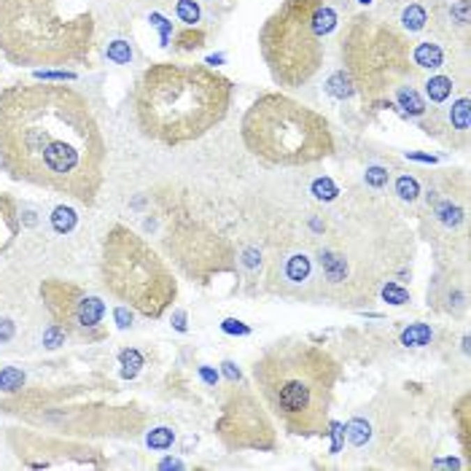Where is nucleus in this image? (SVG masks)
<instances>
[{
  "mask_svg": "<svg viewBox=\"0 0 471 471\" xmlns=\"http://www.w3.org/2000/svg\"><path fill=\"white\" fill-rule=\"evenodd\" d=\"M116 323H119V329H127V326H132V313H130V307L124 304V307H116Z\"/></svg>",
  "mask_w": 471,
  "mask_h": 471,
  "instance_id": "obj_34",
  "label": "nucleus"
},
{
  "mask_svg": "<svg viewBox=\"0 0 471 471\" xmlns=\"http://www.w3.org/2000/svg\"><path fill=\"white\" fill-rule=\"evenodd\" d=\"M382 297L391 301V304H407V301H410V294H407L401 285H396V283H388V285L382 288Z\"/></svg>",
  "mask_w": 471,
  "mask_h": 471,
  "instance_id": "obj_29",
  "label": "nucleus"
},
{
  "mask_svg": "<svg viewBox=\"0 0 471 471\" xmlns=\"http://www.w3.org/2000/svg\"><path fill=\"white\" fill-rule=\"evenodd\" d=\"M119 364H121V377H124V380H132V377H137V372L143 369V356H140V350L127 347V350L119 353Z\"/></svg>",
  "mask_w": 471,
  "mask_h": 471,
  "instance_id": "obj_16",
  "label": "nucleus"
},
{
  "mask_svg": "<svg viewBox=\"0 0 471 471\" xmlns=\"http://www.w3.org/2000/svg\"><path fill=\"white\" fill-rule=\"evenodd\" d=\"M452 78L450 75H431L428 81H426V97L431 100V103H444L447 97L452 94Z\"/></svg>",
  "mask_w": 471,
  "mask_h": 471,
  "instance_id": "obj_14",
  "label": "nucleus"
},
{
  "mask_svg": "<svg viewBox=\"0 0 471 471\" xmlns=\"http://www.w3.org/2000/svg\"><path fill=\"white\" fill-rule=\"evenodd\" d=\"M358 3H364V6H366V3H372V0H358Z\"/></svg>",
  "mask_w": 471,
  "mask_h": 471,
  "instance_id": "obj_40",
  "label": "nucleus"
},
{
  "mask_svg": "<svg viewBox=\"0 0 471 471\" xmlns=\"http://www.w3.org/2000/svg\"><path fill=\"white\" fill-rule=\"evenodd\" d=\"M450 124H452V130H458V132H469L471 127V119H469V97H461L458 103H452V108H450Z\"/></svg>",
  "mask_w": 471,
  "mask_h": 471,
  "instance_id": "obj_17",
  "label": "nucleus"
},
{
  "mask_svg": "<svg viewBox=\"0 0 471 471\" xmlns=\"http://www.w3.org/2000/svg\"><path fill=\"white\" fill-rule=\"evenodd\" d=\"M412 62L414 68H423V70H439L444 65V52L433 40H420L412 49Z\"/></svg>",
  "mask_w": 471,
  "mask_h": 471,
  "instance_id": "obj_13",
  "label": "nucleus"
},
{
  "mask_svg": "<svg viewBox=\"0 0 471 471\" xmlns=\"http://www.w3.org/2000/svg\"><path fill=\"white\" fill-rule=\"evenodd\" d=\"M347 439L353 442V444H364L366 439H369V426L356 417V420H350V426H347Z\"/></svg>",
  "mask_w": 471,
  "mask_h": 471,
  "instance_id": "obj_27",
  "label": "nucleus"
},
{
  "mask_svg": "<svg viewBox=\"0 0 471 471\" xmlns=\"http://www.w3.org/2000/svg\"><path fill=\"white\" fill-rule=\"evenodd\" d=\"M337 380V361L299 337L269 345L253 364V382L267 410L294 436L326 433Z\"/></svg>",
  "mask_w": 471,
  "mask_h": 471,
  "instance_id": "obj_3",
  "label": "nucleus"
},
{
  "mask_svg": "<svg viewBox=\"0 0 471 471\" xmlns=\"http://www.w3.org/2000/svg\"><path fill=\"white\" fill-rule=\"evenodd\" d=\"M466 404H469V398H463V404H461V439H463V450L469 452L471 444H469V410H466Z\"/></svg>",
  "mask_w": 471,
  "mask_h": 471,
  "instance_id": "obj_32",
  "label": "nucleus"
},
{
  "mask_svg": "<svg viewBox=\"0 0 471 471\" xmlns=\"http://www.w3.org/2000/svg\"><path fill=\"white\" fill-rule=\"evenodd\" d=\"M105 54H108V59L116 62V65H130L132 62V49L127 40H111Z\"/></svg>",
  "mask_w": 471,
  "mask_h": 471,
  "instance_id": "obj_23",
  "label": "nucleus"
},
{
  "mask_svg": "<svg viewBox=\"0 0 471 471\" xmlns=\"http://www.w3.org/2000/svg\"><path fill=\"white\" fill-rule=\"evenodd\" d=\"M14 331H17L14 320H11V318H0V345L11 342V339H14Z\"/></svg>",
  "mask_w": 471,
  "mask_h": 471,
  "instance_id": "obj_33",
  "label": "nucleus"
},
{
  "mask_svg": "<svg viewBox=\"0 0 471 471\" xmlns=\"http://www.w3.org/2000/svg\"><path fill=\"white\" fill-rule=\"evenodd\" d=\"M159 469H181V463H178V461H165Z\"/></svg>",
  "mask_w": 471,
  "mask_h": 471,
  "instance_id": "obj_39",
  "label": "nucleus"
},
{
  "mask_svg": "<svg viewBox=\"0 0 471 471\" xmlns=\"http://www.w3.org/2000/svg\"><path fill=\"white\" fill-rule=\"evenodd\" d=\"M200 375H202V380L210 382V385H216V382H218V375H216L213 369H207V366H200Z\"/></svg>",
  "mask_w": 471,
  "mask_h": 471,
  "instance_id": "obj_36",
  "label": "nucleus"
},
{
  "mask_svg": "<svg viewBox=\"0 0 471 471\" xmlns=\"http://www.w3.org/2000/svg\"><path fill=\"white\" fill-rule=\"evenodd\" d=\"M75 221H78V216H75L73 207H68V205L54 207V213H52V226H54L57 234H68V232L75 226Z\"/></svg>",
  "mask_w": 471,
  "mask_h": 471,
  "instance_id": "obj_18",
  "label": "nucleus"
},
{
  "mask_svg": "<svg viewBox=\"0 0 471 471\" xmlns=\"http://www.w3.org/2000/svg\"><path fill=\"white\" fill-rule=\"evenodd\" d=\"M19 229H22V218H19L17 200L8 194H0V253H6L17 243Z\"/></svg>",
  "mask_w": 471,
  "mask_h": 471,
  "instance_id": "obj_12",
  "label": "nucleus"
},
{
  "mask_svg": "<svg viewBox=\"0 0 471 471\" xmlns=\"http://www.w3.org/2000/svg\"><path fill=\"white\" fill-rule=\"evenodd\" d=\"M366 184L372 188H382L388 186V170L382 167H369L366 170Z\"/></svg>",
  "mask_w": 471,
  "mask_h": 471,
  "instance_id": "obj_30",
  "label": "nucleus"
},
{
  "mask_svg": "<svg viewBox=\"0 0 471 471\" xmlns=\"http://www.w3.org/2000/svg\"><path fill=\"white\" fill-rule=\"evenodd\" d=\"M175 442V433L167 426H159V428H151L149 436H146V444L151 450H170Z\"/></svg>",
  "mask_w": 471,
  "mask_h": 471,
  "instance_id": "obj_22",
  "label": "nucleus"
},
{
  "mask_svg": "<svg viewBox=\"0 0 471 471\" xmlns=\"http://www.w3.org/2000/svg\"><path fill=\"white\" fill-rule=\"evenodd\" d=\"M313 191H315V197H318V200H334V197L339 194V188L334 186V184H331L329 178L318 181V184L313 186Z\"/></svg>",
  "mask_w": 471,
  "mask_h": 471,
  "instance_id": "obj_31",
  "label": "nucleus"
},
{
  "mask_svg": "<svg viewBox=\"0 0 471 471\" xmlns=\"http://www.w3.org/2000/svg\"><path fill=\"white\" fill-rule=\"evenodd\" d=\"M94 14L87 0H0V54L19 68L87 65Z\"/></svg>",
  "mask_w": 471,
  "mask_h": 471,
  "instance_id": "obj_4",
  "label": "nucleus"
},
{
  "mask_svg": "<svg viewBox=\"0 0 471 471\" xmlns=\"http://www.w3.org/2000/svg\"><path fill=\"white\" fill-rule=\"evenodd\" d=\"M401 22H404V27L410 30V33H417V30H423L426 27V22H428V14H426V8L423 6H407L404 8V14H401Z\"/></svg>",
  "mask_w": 471,
  "mask_h": 471,
  "instance_id": "obj_20",
  "label": "nucleus"
},
{
  "mask_svg": "<svg viewBox=\"0 0 471 471\" xmlns=\"http://www.w3.org/2000/svg\"><path fill=\"white\" fill-rule=\"evenodd\" d=\"M396 194H398L401 200L412 202V200H417V194H420V186H417V181H414V178H410V175H401V178L396 181Z\"/></svg>",
  "mask_w": 471,
  "mask_h": 471,
  "instance_id": "obj_25",
  "label": "nucleus"
},
{
  "mask_svg": "<svg viewBox=\"0 0 471 471\" xmlns=\"http://www.w3.org/2000/svg\"><path fill=\"white\" fill-rule=\"evenodd\" d=\"M65 337H68V331H65L62 326H57V323H52V326H49V329L43 331V345L54 350V347H59V345L65 342Z\"/></svg>",
  "mask_w": 471,
  "mask_h": 471,
  "instance_id": "obj_28",
  "label": "nucleus"
},
{
  "mask_svg": "<svg viewBox=\"0 0 471 471\" xmlns=\"http://www.w3.org/2000/svg\"><path fill=\"white\" fill-rule=\"evenodd\" d=\"M103 285L143 318H162L178 297V281L167 262L130 226L113 224L100 253Z\"/></svg>",
  "mask_w": 471,
  "mask_h": 471,
  "instance_id": "obj_7",
  "label": "nucleus"
},
{
  "mask_svg": "<svg viewBox=\"0 0 471 471\" xmlns=\"http://www.w3.org/2000/svg\"><path fill=\"white\" fill-rule=\"evenodd\" d=\"M175 14H178V19L184 22V24H197L200 22V6L194 3V0H178L175 3Z\"/></svg>",
  "mask_w": 471,
  "mask_h": 471,
  "instance_id": "obj_24",
  "label": "nucleus"
},
{
  "mask_svg": "<svg viewBox=\"0 0 471 471\" xmlns=\"http://www.w3.org/2000/svg\"><path fill=\"white\" fill-rule=\"evenodd\" d=\"M342 59L350 84L364 94V100L396 92L412 73L407 40L369 17H356L342 33Z\"/></svg>",
  "mask_w": 471,
  "mask_h": 471,
  "instance_id": "obj_8",
  "label": "nucleus"
},
{
  "mask_svg": "<svg viewBox=\"0 0 471 471\" xmlns=\"http://www.w3.org/2000/svg\"><path fill=\"white\" fill-rule=\"evenodd\" d=\"M243 143L253 156L281 167H301L334 151V135L318 111L285 94H262L243 116Z\"/></svg>",
  "mask_w": 471,
  "mask_h": 471,
  "instance_id": "obj_5",
  "label": "nucleus"
},
{
  "mask_svg": "<svg viewBox=\"0 0 471 471\" xmlns=\"http://www.w3.org/2000/svg\"><path fill=\"white\" fill-rule=\"evenodd\" d=\"M24 385V372L17 366H3L0 369V391H8V394H17Z\"/></svg>",
  "mask_w": 471,
  "mask_h": 471,
  "instance_id": "obj_21",
  "label": "nucleus"
},
{
  "mask_svg": "<svg viewBox=\"0 0 471 471\" xmlns=\"http://www.w3.org/2000/svg\"><path fill=\"white\" fill-rule=\"evenodd\" d=\"M184 320H186L184 313H175V329H178V331H184V329H186V323H184Z\"/></svg>",
  "mask_w": 471,
  "mask_h": 471,
  "instance_id": "obj_38",
  "label": "nucleus"
},
{
  "mask_svg": "<svg viewBox=\"0 0 471 471\" xmlns=\"http://www.w3.org/2000/svg\"><path fill=\"white\" fill-rule=\"evenodd\" d=\"M232 105V81L205 65L156 62L132 89V119L143 137L186 146L216 130Z\"/></svg>",
  "mask_w": 471,
  "mask_h": 471,
  "instance_id": "obj_2",
  "label": "nucleus"
},
{
  "mask_svg": "<svg viewBox=\"0 0 471 471\" xmlns=\"http://www.w3.org/2000/svg\"><path fill=\"white\" fill-rule=\"evenodd\" d=\"M224 331H229V334H248V326L240 323V320L229 318V320H224Z\"/></svg>",
  "mask_w": 471,
  "mask_h": 471,
  "instance_id": "obj_35",
  "label": "nucleus"
},
{
  "mask_svg": "<svg viewBox=\"0 0 471 471\" xmlns=\"http://www.w3.org/2000/svg\"><path fill=\"white\" fill-rule=\"evenodd\" d=\"M428 339H431V326H428V323H412L410 329L401 331V342H404V345H412V347L428 345Z\"/></svg>",
  "mask_w": 471,
  "mask_h": 471,
  "instance_id": "obj_19",
  "label": "nucleus"
},
{
  "mask_svg": "<svg viewBox=\"0 0 471 471\" xmlns=\"http://www.w3.org/2000/svg\"><path fill=\"white\" fill-rule=\"evenodd\" d=\"M337 24L329 0H285L259 33L264 65L278 87L299 89L320 70L326 36Z\"/></svg>",
  "mask_w": 471,
  "mask_h": 471,
  "instance_id": "obj_6",
  "label": "nucleus"
},
{
  "mask_svg": "<svg viewBox=\"0 0 471 471\" xmlns=\"http://www.w3.org/2000/svg\"><path fill=\"white\" fill-rule=\"evenodd\" d=\"M329 92L334 94V97H347V94L353 92V89H350V78L345 75V70H342V73H334L329 78Z\"/></svg>",
  "mask_w": 471,
  "mask_h": 471,
  "instance_id": "obj_26",
  "label": "nucleus"
},
{
  "mask_svg": "<svg viewBox=\"0 0 471 471\" xmlns=\"http://www.w3.org/2000/svg\"><path fill=\"white\" fill-rule=\"evenodd\" d=\"M224 372L229 375V380H240V372H237V369H234V364H229V361L224 364Z\"/></svg>",
  "mask_w": 471,
  "mask_h": 471,
  "instance_id": "obj_37",
  "label": "nucleus"
},
{
  "mask_svg": "<svg viewBox=\"0 0 471 471\" xmlns=\"http://www.w3.org/2000/svg\"><path fill=\"white\" fill-rule=\"evenodd\" d=\"M218 436L226 447L237 450H272L275 447V428L259 404L256 394L237 391L224 404V414L218 420Z\"/></svg>",
  "mask_w": 471,
  "mask_h": 471,
  "instance_id": "obj_10",
  "label": "nucleus"
},
{
  "mask_svg": "<svg viewBox=\"0 0 471 471\" xmlns=\"http://www.w3.org/2000/svg\"><path fill=\"white\" fill-rule=\"evenodd\" d=\"M396 103L404 108V113H410V116H423V113H426V103L420 100V94L414 92L412 87H398V89H396Z\"/></svg>",
  "mask_w": 471,
  "mask_h": 471,
  "instance_id": "obj_15",
  "label": "nucleus"
},
{
  "mask_svg": "<svg viewBox=\"0 0 471 471\" xmlns=\"http://www.w3.org/2000/svg\"><path fill=\"white\" fill-rule=\"evenodd\" d=\"M40 299L46 313L68 334L87 342L105 339V301L89 294L78 283L49 278L40 283Z\"/></svg>",
  "mask_w": 471,
  "mask_h": 471,
  "instance_id": "obj_9",
  "label": "nucleus"
},
{
  "mask_svg": "<svg viewBox=\"0 0 471 471\" xmlns=\"http://www.w3.org/2000/svg\"><path fill=\"white\" fill-rule=\"evenodd\" d=\"M313 283V259L304 253H291L283 259L281 291L283 294H301L307 297V285Z\"/></svg>",
  "mask_w": 471,
  "mask_h": 471,
  "instance_id": "obj_11",
  "label": "nucleus"
},
{
  "mask_svg": "<svg viewBox=\"0 0 471 471\" xmlns=\"http://www.w3.org/2000/svg\"><path fill=\"white\" fill-rule=\"evenodd\" d=\"M108 140L89 97L65 84H14L0 92V167L11 181L94 205Z\"/></svg>",
  "mask_w": 471,
  "mask_h": 471,
  "instance_id": "obj_1",
  "label": "nucleus"
}]
</instances>
